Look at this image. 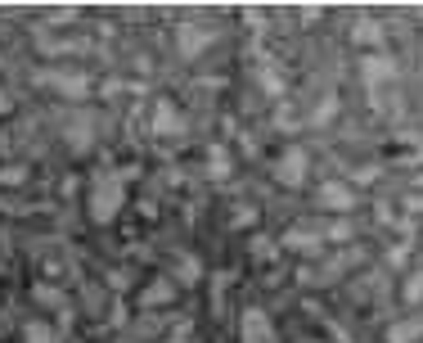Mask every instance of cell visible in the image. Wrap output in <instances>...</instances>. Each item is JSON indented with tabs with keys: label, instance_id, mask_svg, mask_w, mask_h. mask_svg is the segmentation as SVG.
<instances>
[{
	"label": "cell",
	"instance_id": "1",
	"mask_svg": "<svg viewBox=\"0 0 423 343\" xmlns=\"http://www.w3.org/2000/svg\"><path fill=\"white\" fill-rule=\"evenodd\" d=\"M122 204H127V190H122V176H95V185H90V195H86V208H90V217L95 222H113V217L122 213Z\"/></svg>",
	"mask_w": 423,
	"mask_h": 343
},
{
	"label": "cell",
	"instance_id": "2",
	"mask_svg": "<svg viewBox=\"0 0 423 343\" xmlns=\"http://www.w3.org/2000/svg\"><path fill=\"white\" fill-rule=\"evenodd\" d=\"M239 343H280V330L262 307H244L239 317Z\"/></svg>",
	"mask_w": 423,
	"mask_h": 343
},
{
	"label": "cell",
	"instance_id": "3",
	"mask_svg": "<svg viewBox=\"0 0 423 343\" xmlns=\"http://www.w3.org/2000/svg\"><path fill=\"white\" fill-rule=\"evenodd\" d=\"M306 172H311V163H306V149L297 145H288L275 158V181H284V185H306Z\"/></svg>",
	"mask_w": 423,
	"mask_h": 343
},
{
	"label": "cell",
	"instance_id": "4",
	"mask_svg": "<svg viewBox=\"0 0 423 343\" xmlns=\"http://www.w3.org/2000/svg\"><path fill=\"white\" fill-rule=\"evenodd\" d=\"M320 204L329 208V213H351V208H356V195H351L347 181H324V185H320Z\"/></svg>",
	"mask_w": 423,
	"mask_h": 343
},
{
	"label": "cell",
	"instance_id": "5",
	"mask_svg": "<svg viewBox=\"0 0 423 343\" xmlns=\"http://www.w3.org/2000/svg\"><path fill=\"white\" fill-rule=\"evenodd\" d=\"M212 45V36H207V27H198V23H185L180 27V36H176V50L185 54V59H198Z\"/></svg>",
	"mask_w": 423,
	"mask_h": 343
},
{
	"label": "cell",
	"instance_id": "6",
	"mask_svg": "<svg viewBox=\"0 0 423 343\" xmlns=\"http://www.w3.org/2000/svg\"><path fill=\"white\" fill-rule=\"evenodd\" d=\"M185 127V118H180V109L171 100H158L153 104V131H158V136H176V131Z\"/></svg>",
	"mask_w": 423,
	"mask_h": 343
},
{
	"label": "cell",
	"instance_id": "7",
	"mask_svg": "<svg viewBox=\"0 0 423 343\" xmlns=\"http://www.w3.org/2000/svg\"><path fill=\"white\" fill-rule=\"evenodd\" d=\"M176 298V280H167V275H158V280H149V289L140 294V307H162V303Z\"/></svg>",
	"mask_w": 423,
	"mask_h": 343
},
{
	"label": "cell",
	"instance_id": "8",
	"mask_svg": "<svg viewBox=\"0 0 423 343\" xmlns=\"http://www.w3.org/2000/svg\"><path fill=\"white\" fill-rule=\"evenodd\" d=\"M360 68H365V82H369V86H374V82H392V77H397V59H388V54H369Z\"/></svg>",
	"mask_w": 423,
	"mask_h": 343
},
{
	"label": "cell",
	"instance_id": "9",
	"mask_svg": "<svg viewBox=\"0 0 423 343\" xmlns=\"http://www.w3.org/2000/svg\"><path fill=\"white\" fill-rule=\"evenodd\" d=\"M41 82L54 86V91H63V95H86V91H90V82H86V77H63V73H41Z\"/></svg>",
	"mask_w": 423,
	"mask_h": 343
},
{
	"label": "cell",
	"instance_id": "10",
	"mask_svg": "<svg viewBox=\"0 0 423 343\" xmlns=\"http://www.w3.org/2000/svg\"><path fill=\"white\" fill-rule=\"evenodd\" d=\"M284 249H297V253H320V249H324V240H320V235H311V231H288V235H284Z\"/></svg>",
	"mask_w": 423,
	"mask_h": 343
},
{
	"label": "cell",
	"instance_id": "11",
	"mask_svg": "<svg viewBox=\"0 0 423 343\" xmlns=\"http://www.w3.org/2000/svg\"><path fill=\"white\" fill-rule=\"evenodd\" d=\"M176 275H180V284H198V280H203V266H198V257L185 253V257H180V266H176Z\"/></svg>",
	"mask_w": 423,
	"mask_h": 343
},
{
	"label": "cell",
	"instance_id": "12",
	"mask_svg": "<svg viewBox=\"0 0 423 343\" xmlns=\"http://www.w3.org/2000/svg\"><path fill=\"white\" fill-rule=\"evenodd\" d=\"M32 298L41 303V307H63V303H68V298H63V289H54V284H36Z\"/></svg>",
	"mask_w": 423,
	"mask_h": 343
},
{
	"label": "cell",
	"instance_id": "13",
	"mask_svg": "<svg viewBox=\"0 0 423 343\" xmlns=\"http://www.w3.org/2000/svg\"><path fill=\"white\" fill-rule=\"evenodd\" d=\"M207 167H212V176H216V181H225L230 176V158H225V149H212V154H207Z\"/></svg>",
	"mask_w": 423,
	"mask_h": 343
},
{
	"label": "cell",
	"instance_id": "14",
	"mask_svg": "<svg viewBox=\"0 0 423 343\" xmlns=\"http://www.w3.org/2000/svg\"><path fill=\"white\" fill-rule=\"evenodd\" d=\"M23 343H59L50 335V326H41V321H32V326L23 330Z\"/></svg>",
	"mask_w": 423,
	"mask_h": 343
},
{
	"label": "cell",
	"instance_id": "15",
	"mask_svg": "<svg viewBox=\"0 0 423 343\" xmlns=\"http://www.w3.org/2000/svg\"><path fill=\"white\" fill-rule=\"evenodd\" d=\"M333 113H338V100L329 95V100H324L320 109H315V118H311V122H315V127H324V122H333Z\"/></svg>",
	"mask_w": 423,
	"mask_h": 343
},
{
	"label": "cell",
	"instance_id": "16",
	"mask_svg": "<svg viewBox=\"0 0 423 343\" xmlns=\"http://www.w3.org/2000/svg\"><path fill=\"white\" fill-rule=\"evenodd\" d=\"M406 303H423V275H410L406 280V294H401Z\"/></svg>",
	"mask_w": 423,
	"mask_h": 343
},
{
	"label": "cell",
	"instance_id": "17",
	"mask_svg": "<svg viewBox=\"0 0 423 343\" xmlns=\"http://www.w3.org/2000/svg\"><path fill=\"white\" fill-rule=\"evenodd\" d=\"M27 167H0V185H23Z\"/></svg>",
	"mask_w": 423,
	"mask_h": 343
},
{
	"label": "cell",
	"instance_id": "18",
	"mask_svg": "<svg viewBox=\"0 0 423 343\" xmlns=\"http://www.w3.org/2000/svg\"><path fill=\"white\" fill-rule=\"evenodd\" d=\"M415 335H419V326H397V330L388 335V343H410Z\"/></svg>",
	"mask_w": 423,
	"mask_h": 343
},
{
	"label": "cell",
	"instance_id": "19",
	"mask_svg": "<svg viewBox=\"0 0 423 343\" xmlns=\"http://www.w3.org/2000/svg\"><path fill=\"white\" fill-rule=\"evenodd\" d=\"M253 222H257V213H253L248 204H244V208H234V226H253Z\"/></svg>",
	"mask_w": 423,
	"mask_h": 343
},
{
	"label": "cell",
	"instance_id": "20",
	"mask_svg": "<svg viewBox=\"0 0 423 343\" xmlns=\"http://www.w3.org/2000/svg\"><path fill=\"white\" fill-rule=\"evenodd\" d=\"M388 262H392V266H406V244H397V249H388Z\"/></svg>",
	"mask_w": 423,
	"mask_h": 343
}]
</instances>
